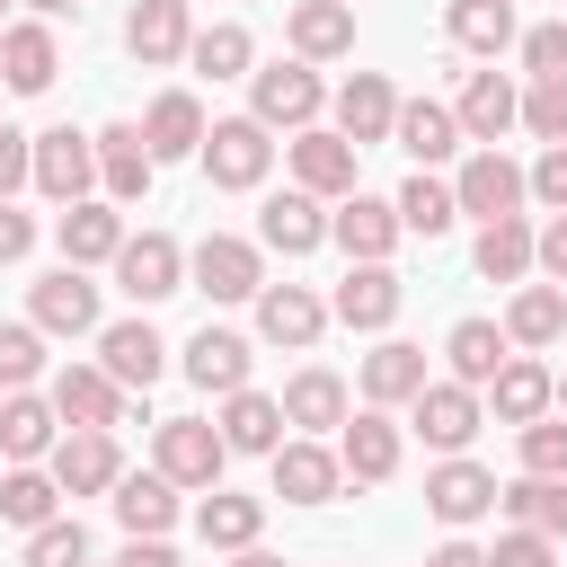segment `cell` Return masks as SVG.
I'll use <instances>...</instances> for the list:
<instances>
[{
	"mask_svg": "<svg viewBox=\"0 0 567 567\" xmlns=\"http://www.w3.org/2000/svg\"><path fill=\"white\" fill-rule=\"evenodd\" d=\"M18 186H35V133L0 124V195H18Z\"/></svg>",
	"mask_w": 567,
	"mask_h": 567,
	"instance_id": "f5cc1de1",
	"label": "cell"
},
{
	"mask_svg": "<svg viewBox=\"0 0 567 567\" xmlns=\"http://www.w3.org/2000/svg\"><path fill=\"white\" fill-rule=\"evenodd\" d=\"M151 461H159L177 487H221L230 443H221V425H204V416H168V425L151 434Z\"/></svg>",
	"mask_w": 567,
	"mask_h": 567,
	"instance_id": "277c9868",
	"label": "cell"
},
{
	"mask_svg": "<svg viewBox=\"0 0 567 567\" xmlns=\"http://www.w3.org/2000/svg\"><path fill=\"white\" fill-rule=\"evenodd\" d=\"M18 567H89V532H80L71 514H53V523L27 532V558H18Z\"/></svg>",
	"mask_w": 567,
	"mask_h": 567,
	"instance_id": "bcb514c9",
	"label": "cell"
},
{
	"mask_svg": "<svg viewBox=\"0 0 567 567\" xmlns=\"http://www.w3.org/2000/svg\"><path fill=\"white\" fill-rule=\"evenodd\" d=\"M514 443H523L532 478H567V416H532V425H514Z\"/></svg>",
	"mask_w": 567,
	"mask_h": 567,
	"instance_id": "7dc6e473",
	"label": "cell"
},
{
	"mask_svg": "<svg viewBox=\"0 0 567 567\" xmlns=\"http://www.w3.org/2000/svg\"><path fill=\"white\" fill-rule=\"evenodd\" d=\"M97 363H106L124 390H151V381L168 372V346H159L151 319H115V328H97Z\"/></svg>",
	"mask_w": 567,
	"mask_h": 567,
	"instance_id": "d4e9b609",
	"label": "cell"
},
{
	"mask_svg": "<svg viewBox=\"0 0 567 567\" xmlns=\"http://www.w3.org/2000/svg\"><path fill=\"white\" fill-rule=\"evenodd\" d=\"M53 71H62V44H53V18H18V27H0V80H9L18 97H35V89H53Z\"/></svg>",
	"mask_w": 567,
	"mask_h": 567,
	"instance_id": "5bb4252c",
	"label": "cell"
},
{
	"mask_svg": "<svg viewBox=\"0 0 567 567\" xmlns=\"http://www.w3.org/2000/svg\"><path fill=\"white\" fill-rule=\"evenodd\" d=\"M186 275H195V292H213V301H257V292H266L257 239H230V230H204L195 257H186Z\"/></svg>",
	"mask_w": 567,
	"mask_h": 567,
	"instance_id": "3957f363",
	"label": "cell"
},
{
	"mask_svg": "<svg viewBox=\"0 0 567 567\" xmlns=\"http://www.w3.org/2000/svg\"><path fill=\"white\" fill-rule=\"evenodd\" d=\"M284 151H292V186H310L319 204H328V195H337V204L354 195V142H346L337 124H301Z\"/></svg>",
	"mask_w": 567,
	"mask_h": 567,
	"instance_id": "9c48e42d",
	"label": "cell"
},
{
	"mask_svg": "<svg viewBox=\"0 0 567 567\" xmlns=\"http://www.w3.org/2000/svg\"><path fill=\"white\" fill-rule=\"evenodd\" d=\"M319 239H328V213H319V195H310V186H292V195H266V213H257V248L310 257Z\"/></svg>",
	"mask_w": 567,
	"mask_h": 567,
	"instance_id": "f546056e",
	"label": "cell"
},
{
	"mask_svg": "<svg viewBox=\"0 0 567 567\" xmlns=\"http://www.w3.org/2000/svg\"><path fill=\"white\" fill-rule=\"evenodd\" d=\"M452 115H461V133H470V142H496L505 124H523V89H514L505 71H470Z\"/></svg>",
	"mask_w": 567,
	"mask_h": 567,
	"instance_id": "1f68e13d",
	"label": "cell"
},
{
	"mask_svg": "<svg viewBox=\"0 0 567 567\" xmlns=\"http://www.w3.org/2000/svg\"><path fill=\"white\" fill-rule=\"evenodd\" d=\"M523 71L532 80H567V18H549V27L523 35Z\"/></svg>",
	"mask_w": 567,
	"mask_h": 567,
	"instance_id": "f907efd6",
	"label": "cell"
},
{
	"mask_svg": "<svg viewBox=\"0 0 567 567\" xmlns=\"http://www.w3.org/2000/svg\"><path fill=\"white\" fill-rule=\"evenodd\" d=\"M53 239H62V266H115V248L133 239L124 230V213L115 204H62V221H53Z\"/></svg>",
	"mask_w": 567,
	"mask_h": 567,
	"instance_id": "2e32d148",
	"label": "cell"
},
{
	"mask_svg": "<svg viewBox=\"0 0 567 567\" xmlns=\"http://www.w3.org/2000/svg\"><path fill=\"white\" fill-rule=\"evenodd\" d=\"M558 416H567V372H558Z\"/></svg>",
	"mask_w": 567,
	"mask_h": 567,
	"instance_id": "6125c7cd",
	"label": "cell"
},
{
	"mask_svg": "<svg viewBox=\"0 0 567 567\" xmlns=\"http://www.w3.org/2000/svg\"><path fill=\"white\" fill-rule=\"evenodd\" d=\"M319 328H328V301L310 284H266L257 292V337L266 346H292L301 354V346H319Z\"/></svg>",
	"mask_w": 567,
	"mask_h": 567,
	"instance_id": "e0dca14e",
	"label": "cell"
},
{
	"mask_svg": "<svg viewBox=\"0 0 567 567\" xmlns=\"http://www.w3.org/2000/svg\"><path fill=\"white\" fill-rule=\"evenodd\" d=\"M390 124H399V89H390L381 71H354V80L337 89V133L363 151V142H390Z\"/></svg>",
	"mask_w": 567,
	"mask_h": 567,
	"instance_id": "83f0119b",
	"label": "cell"
},
{
	"mask_svg": "<svg viewBox=\"0 0 567 567\" xmlns=\"http://www.w3.org/2000/svg\"><path fill=\"white\" fill-rule=\"evenodd\" d=\"M408 425H416L434 452H470V434L487 425V408H478L470 381H425V390L408 399Z\"/></svg>",
	"mask_w": 567,
	"mask_h": 567,
	"instance_id": "52a82bcc",
	"label": "cell"
},
{
	"mask_svg": "<svg viewBox=\"0 0 567 567\" xmlns=\"http://www.w3.org/2000/svg\"><path fill=\"white\" fill-rule=\"evenodd\" d=\"M248 363H257V354H248V337H239V328H213V319H204V328L186 337V381H195V390H213V399L248 390Z\"/></svg>",
	"mask_w": 567,
	"mask_h": 567,
	"instance_id": "ac0fdd59",
	"label": "cell"
},
{
	"mask_svg": "<svg viewBox=\"0 0 567 567\" xmlns=\"http://www.w3.org/2000/svg\"><path fill=\"white\" fill-rule=\"evenodd\" d=\"M115 567H177V549H168V540H124Z\"/></svg>",
	"mask_w": 567,
	"mask_h": 567,
	"instance_id": "6f0895ef",
	"label": "cell"
},
{
	"mask_svg": "<svg viewBox=\"0 0 567 567\" xmlns=\"http://www.w3.org/2000/svg\"><path fill=\"white\" fill-rule=\"evenodd\" d=\"M319 106H328V89H319V71H310L301 53L248 71V115H257L266 133H301V124H319Z\"/></svg>",
	"mask_w": 567,
	"mask_h": 567,
	"instance_id": "6da1fadb",
	"label": "cell"
},
{
	"mask_svg": "<svg viewBox=\"0 0 567 567\" xmlns=\"http://www.w3.org/2000/svg\"><path fill=\"white\" fill-rule=\"evenodd\" d=\"M390 204H399V221H408L416 239H443V230L461 221V195H452L443 177H425V168H416V177H408V186H399Z\"/></svg>",
	"mask_w": 567,
	"mask_h": 567,
	"instance_id": "f6af8a7d",
	"label": "cell"
},
{
	"mask_svg": "<svg viewBox=\"0 0 567 567\" xmlns=\"http://www.w3.org/2000/svg\"><path fill=\"white\" fill-rule=\"evenodd\" d=\"M124 44H133V62H186V44H195V18H186V0H133V18H124Z\"/></svg>",
	"mask_w": 567,
	"mask_h": 567,
	"instance_id": "4316f807",
	"label": "cell"
},
{
	"mask_svg": "<svg viewBox=\"0 0 567 567\" xmlns=\"http://www.w3.org/2000/svg\"><path fill=\"white\" fill-rule=\"evenodd\" d=\"M35 186H44L53 204H80V195L97 186V133H71V124L35 133Z\"/></svg>",
	"mask_w": 567,
	"mask_h": 567,
	"instance_id": "4fadbf2b",
	"label": "cell"
},
{
	"mask_svg": "<svg viewBox=\"0 0 567 567\" xmlns=\"http://www.w3.org/2000/svg\"><path fill=\"white\" fill-rule=\"evenodd\" d=\"M44 372V328L27 319V328H0V390H27Z\"/></svg>",
	"mask_w": 567,
	"mask_h": 567,
	"instance_id": "c3c4849f",
	"label": "cell"
},
{
	"mask_svg": "<svg viewBox=\"0 0 567 567\" xmlns=\"http://www.w3.org/2000/svg\"><path fill=\"white\" fill-rule=\"evenodd\" d=\"M53 408H62V425H124V381L106 372V363H71V372H53Z\"/></svg>",
	"mask_w": 567,
	"mask_h": 567,
	"instance_id": "ffe728a7",
	"label": "cell"
},
{
	"mask_svg": "<svg viewBox=\"0 0 567 567\" xmlns=\"http://www.w3.org/2000/svg\"><path fill=\"white\" fill-rule=\"evenodd\" d=\"M0 9H9V0H0Z\"/></svg>",
	"mask_w": 567,
	"mask_h": 567,
	"instance_id": "be15d7a7",
	"label": "cell"
},
{
	"mask_svg": "<svg viewBox=\"0 0 567 567\" xmlns=\"http://www.w3.org/2000/svg\"><path fill=\"white\" fill-rule=\"evenodd\" d=\"M425 567H487V549L478 540H443V549H425Z\"/></svg>",
	"mask_w": 567,
	"mask_h": 567,
	"instance_id": "680465c9",
	"label": "cell"
},
{
	"mask_svg": "<svg viewBox=\"0 0 567 567\" xmlns=\"http://www.w3.org/2000/svg\"><path fill=\"white\" fill-rule=\"evenodd\" d=\"M390 142H399L416 168H434V159H452L470 133H461V115H452L443 97H399V124H390Z\"/></svg>",
	"mask_w": 567,
	"mask_h": 567,
	"instance_id": "7402d4cb",
	"label": "cell"
},
{
	"mask_svg": "<svg viewBox=\"0 0 567 567\" xmlns=\"http://www.w3.org/2000/svg\"><path fill=\"white\" fill-rule=\"evenodd\" d=\"M221 443L275 461V443H284V399H266V390H230V399H221Z\"/></svg>",
	"mask_w": 567,
	"mask_h": 567,
	"instance_id": "d590c367",
	"label": "cell"
},
{
	"mask_svg": "<svg viewBox=\"0 0 567 567\" xmlns=\"http://www.w3.org/2000/svg\"><path fill=\"white\" fill-rule=\"evenodd\" d=\"M346 487V461H337V443H319V434H292V443H275V496L284 505H328Z\"/></svg>",
	"mask_w": 567,
	"mask_h": 567,
	"instance_id": "7c38bea8",
	"label": "cell"
},
{
	"mask_svg": "<svg viewBox=\"0 0 567 567\" xmlns=\"http://www.w3.org/2000/svg\"><path fill=\"white\" fill-rule=\"evenodd\" d=\"M35 328H44V337H89V328H97V284H89V266H53V275L35 284Z\"/></svg>",
	"mask_w": 567,
	"mask_h": 567,
	"instance_id": "cb8c5ba5",
	"label": "cell"
},
{
	"mask_svg": "<svg viewBox=\"0 0 567 567\" xmlns=\"http://www.w3.org/2000/svg\"><path fill=\"white\" fill-rule=\"evenodd\" d=\"M532 266H540L549 284H567V213H558V221L540 230V248H532Z\"/></svg>",
	"mask_w": 567,
	"mask_h": 567,
	"instance_id": "9f6ffc18",
	"label": "cell"
},
{
	"mask_svg": "<svg viewBox=\"0 0 567 567\" xmlns=\"http://www.w3.org/2000/svg\"><path fill=\"white\" fill-rule=\"evenodd\" d=\"M496 505L523 523V532H549V540H567V478H514V487H496Z\"/></svg>",
	"mask_w": 567,
	"mask_h": 567,
	"instance_id": "7bdbcfd3",
	"label": "cell"
},
{
	"mask_svg": "<svg viewBox=\"0 0 567 567\" xmlns=\"http://www.w3.org/2000/svg\"><path fill=\"white\" fill-rule=\"evenodd\" d=\"M443 354H452V381H470V390H487V381H496V363L514 354V337H505L496 319H461V328L443 337Z\"/></svg>",
	"mask_w": 567,
	"mask_h": 567,
	"instance_id": "74e56055",
	"label": "cell"
},
{
	"mask_svg": "<svg viewBox=\"0 0 567 567\" xmlns=\"http://www.w3.org/2000/svg\"><path fill=\"white\" fill-rule=\"evenodd\" d=\"M487 567H558V540H549V532H523V523H514V532H505V540L487 549Z\"/></svg>",
	"mask_w": 567,
	"mask_h": 567,
	"instance_id": "816d5d0a",
	"label": "cell"
},
{
	"mask_svg": "<svg viewBox=\"0 0 567 567\" xmlns=\"http://www.w3.org/2000/svg\"><path fill=\"white\" fill-rule=\"evenodd\" d=\"M53 478H62V496H115V478H124L115 434H106V425H71V434L53 443Z\"/></svg>",
	"mask_w": 567,
	"mask_h": 567,
	"instance_id": "8fae6325",
	"label": "cell"
},
{
	"mask_svg": "<svg viewBox=\"0 0 567 567\" xmlns=\"http://www.w3.org/2000/svg\"><path fill=\"white\" fill-rule=\"evenodd\" d=\"M230 567H284L275 549H230Z\"/></svg>",
	"mask_w": 567,
	"mask_h": 567,
	"instance_id": "94428289",
	"label": "cell"
},
{
	"mask_svg": "<svg viewBox=\"0 0 567 567\" xmlns=\"http://www.w3.org/2000/svg\"><path fill=\"white\" fill-rule=\"evenodd\" d=\"M204 177L213 186H230V195H248V186H266V168H275V133L257 124V115H221L213 133H204Z\"/></svg>",
	"mask_w": 567,
	"mask_h": 567,
	"instance_id": "7a4b0ae2",
	"label": "cell"
},
{
	"mask_svg": "<svg viewBox=\"0 0 567 567\" xmlns=\"http://www.w3.org/2000/svg\"><path fill=\"white\" fill-rule=\"evenodd\" d=\"M115 523H124V540H159L177 523V478L168 470H124L115 478Z\"/></svg>",
	"mask_w": 567,
	"mask_h": 567,
	"instance_id": "484cf974",
	"label": "cell"
},
{
	"mask_svg": "<svg viewBox=\"0 0 567 567\" xmlns=\"http://www.w3.org/2000/svg\"><path fill=\"white\" fill-rule=\"evenodd\" d=\"M532 248H540V230H532L523 213H496V221H478V248H470V257H478L487 284H523V275H532Z\"/></svg>",
	"mask_w": 567,
	"mask_h": 567,
	"instance_id": "836d02e7",
	"label": "cell"
},
{
	"mask_svg": "<svg viewBox=\"0 0 567 567\" xmlns=\"http://www.w3.org/2000/svg\"><path fill=\"white\" fill-rule=\"evenodd\" d=\"M35 18H80V0H27Z\"/></svg>",
	"mask_w": 567,
	"mask_h": 567,
	"instance_id": "91938a15",
	"label": "cell"
},
{
	"mask_svg": "<svg viewBox=\"0 0 567 567\" xmlns=\"http://www.w3.org/2000/svg\"><path fill=\"white\" fill-rule=\"evenodd\" d=\"M53 514H62V478H53V470H35V461H18V470L0 478V523L35 532V523H53Z\"/></svg>",
	"mask_w": 567,
	"mask_h": 567,
	"instance_id": "60d3db41",
	"label": "cell"
},
{
	"mask_svg": "<svg viewBox=\"0 0 567 567\" xmlns=\"http://www.w3.org/2000/svg\"><path fill=\"white\" fill-rule=\"evenodd\" d=\"M337 461H346V478L381 487V478L399 470V416H390V408H363V416H346V425H337Z\"/></svg>",
	"mask_w": 567,
	"mask_h": 567,
	"instance_id": "44dd1931",
	"label": "cell"
},
{
	"mask_svg": "<svg viewBox=\"0 0 567 567\" xmlns=\"http://www.w3.org/2000/svg\"><path fill=\"white\" fill-rule=\"evenodd\" d=\"M399 301H408V284L390 275V257H354L346 284L328 292V319H346V328H390Z\"/></svg>",
	"mask_w": 567,
	"mask_h": 567,
	"instance_id": "30bf717a",
	"label": "cell"
},
{
	"mask_svg": "<svg viewBox=\"0 0 567 567\" xmlns=\"http://www.w3.org/2000/svg\"><path fill=\"white\" fill-rule=\"evenodd\" d=\"M452 195H461V213H478V221H496V213H523V195H532V168H514L496 142H478L470 159H461V177H452Z\"/></svg>",
	"mask_w": 567,
	"mask_h": 567,
	"instance_id": "5b68a950",
	"label": "cell"
},
{
	"mask_svg": "<svg viewBox=\"0 0 567 567\" xmlns=\"http://www.w3.org/2000/svg\"><path fill=\"white\" fill-rule=\"evenodd\" d=\"M53 443H62V408L35 399V390H9V399H0V452H9V461H44Z\"/></svg>",
	"mask_w": 567,
	"mask_h": 567,
	"instance_id": "d6a6232c",
	"label": "cell"
},
{
	"mask_svg": "<svg viewBox=\"0 0 567 567\" xmlns=\"http://www.w3.org/2000/svg\"><path fill=\"white\" fill-rule=\"evenodd\" d=\"M399 230H408V221H399V204H390V195H363V186L328 213V239H337L346 257H390V248H399Z\"/></svg>",
	"mask_w": 567,
	"mask_h": 567,
	"instance_id": "9a60e30c",
	"label": "cell"
},
{
	"mask_svg": "<svg viewBox=\"0 0 567 567\" xmlns=\"http://www.w3.org/2000/svg\"><path fill=\"white\" fill-rule=\"evenodd\" d=\"M487 408H496V425H532V416L558 408V372L532 363V354H505L496 381H487Z\"/></svg>",
	"mask_w": 567,
	"mask_h": 567,
	"instance_id": "d6986e66",
	"label": "cell"
},
{
	"mask_svg": "<svg viewBox=\"0 0 567 567\" xmlns=\"http://www.w3.org/2000/svg\"><path fill=\"white\" fill-rule=\"evenodd\" d=\"M425 514L434 523H478V514H496V470H478L470 452H443L434 470H425Z\"/></svg>",
	"mask_w": 567,
	"mask_h": 567,
	"instance_id": "ba28073f",
	"label": "cell"
},
{
	"mask_svg": "<svg viewBox=\"0 0 567 567\" xmlns=\"http://www.w3.org/2000/svg\"><path fill=\"white\" fill-rule=\"evenodd\" d=\"M204 106H195V89H159L151 97V115H142V142H151V159H195L204 151Z\"/></svg>",
	"mask_w": 567,
	"mask_h": 567,
	"instance_id": "f1b7e54d",
	"label": "cell"
},
{
	"mask_svg": "<svg viewBox=\"0 0 567 567\" xmlns=\"http://www.w3.org/2000/svg\"><path fill=\"white\" fill-rule=\"evenodd\" d=\"M523 124H532L540 142H567V80H532V89H523Z\"/></svg>",
	"mask_w": 567,
	"mask_h": 567,
	"instance_id": "681fc988",
	"label": "cell"
},
{
	"mask_svg": "<svg viewBox=\"0 0 567 567\" xmlns=\"http://www.w3.org/2000/svg\"><path fill=\"white\" fill-rule=\"evenodd\" d=\"M115 284L151 310V301H168V292H186V248L168 239V230H133L124 248H115Z\"/></svg>",
	"mask_w": 567,
	"mask_h": 567,
	"instance_id": "8992f818",
	"label": "cell"
},
{
	"mask_svg": "<svg viewBox=\"0 0 567 567\" xmlns=\"http://www.w3.org/2000/svg\"><path fill=\"white\" fill-rule=\"evenodd\" d=\"M97 177H106V204H142V195H151L159 159H151V142H142V124H106V133H97Z\"/></svg>",
	"mask_w": 567,
	"mask_h": 567,
	"instance_id": "603a6c76",
	"label": "cell"
},
{
	"mask_svg": "<svg viewBox=\"0 0 567 567\" xmlns=\"http://www.w3.org/2000/svg\"><path fill=\"white\" fill-rule=\"evenodd\" d=\"M195 532H204V549H257V532H266V496H230V487H213V496L195 505Z\"/></svg>",
	"mask_w": 567,
	"mask_h": 567,
	"instance_id": "8d00e7d4",
	"label": "cell"
},
{
	"mask_svg": "<svg viewBox=\"0 0 567 567\" xmlns=\"http://www.w3.org/2000/svg\"><path fill=\"white\" fill-rule=\"evenodd\" d=\"M416 390H425V346L381 337V346L363 354V408H408Z\"/></svg>",
	"mask_w": 567,
	"mask_h": 567,
	"instance_id": "4dcf8cb0",
	"label": "cell"
},
{
	"mask_svg": "<svg viewBox=\"0 0 567 567\" xmlns=\"http://www.w3.org/2000/svg\"><path fill=\"white\" fill-rule=\"evenodd\" d=\"M532 195H540L549 213H567V142H549V151L532 159Z\"/></svg>",
	"mask_w": 567,
	"mask_h": 567,
	"instance_id": "db71d44e",
	"label": "cell"
},
{
	"mask_svg": "<svg viewBox=\"0 0 567 567\" xmlns=\"http://www.w3.org/2000/svg\"><path fill=\"white\" fill-rule=\"evenodd\" d=\"M27 248H35V221H27V213H18L9 195H0V266H18Z\"/></svg>",
	"mask_w": 567,
	"mask_h": 567,
	"instance_id": "11a10c76",
	"label": "cell"
},
{
	"mask_svg": "<svg viewBox=\"0 0 567 567\" xmlns=\"http://www.w3.org/2000/svg\"><path fill=\"white\" fill-rule=\"evenodd\" d=\"M514 35H523V27H514V0H452V44H461V53L496 62Z\"/></svg>",
	"mask_w": 567,
	"mask_h": 567,
	"instance_id": "b9f144b4",
	"label": "cell"
},
{
	"mask_svg": "<svg viewBox=\"0 0 567 567\" xmlns=\"http://www.w3.org/2000/svg\"><path fill=\"white\" fill-rule=\"evenodd\" d=\"M284 425H301V434H337V425H346V381H337L328 363L292 372V381H284Z\"/></svg>",
	"mask_w": 567,
	"mask_h": 567,
	"instance_id": "e575fe53",
	"label": "cell"
},
{
	"mask_svg": "<svg viewBox=\"0 0 567 567\" xmlns=\"http://www.w3.org/2000/svg\"><path fill=\"white\" fill-rule=\"evenodd\" d=\"M186 62H195L204 80H248V71H257V44H248V27H239V18H221V27H195Z\"/></svg>",
	"mask_w": 567,
	"mask_h": 567,
	"instance_id": "ee69618b",
	"label": "cell"
},
{
	"mask_svg": "<svg viewBox=\"0 0 567 567\" xmlns=\"http://www.w3.org/2000/svg\"><path fill=\"white\" fill-rule=\"evenodd\" d=\"M292 53H301V62L354 53V9H346V0H301V9H292Z\"/></svg>",
	"mask_w": 567,
	"mask_h": 567,
	"instance_id": "f35d334b",
	"label": "cell"
},
{
	"mask_svg": "<svg viewBox=\"0 0 567 567\" xmlns=\"http://www.w3.org/2000/svg\"><path fill=\"white\" fill-rule=\"evenodd\" d=\"M558 328H567V292H558V284H523L514 310H505V337H514L523 354H540V346H558Z\"/></svg>",
	"mask_w": 567,
	"mask_h": 567,
	"instance_id": "ab89813d",
	"label": "cell"
}]
</instances>
